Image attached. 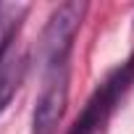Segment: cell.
<instances>
[{
    "instance_id": "obj_3",
    "label": "cell",
    "mask_w": 134,
    "mask_h": 134,
    "mask_svg": "<svg viewBox=\"0 0 134 134\" xmlns=\"http://www.w3.org/2000/svg\"><path fill=\"white\" fill-rule=\"evenodd\" d=\"M84 13H87V3H63L53 11V16L42 32V40H40L42 63L71 58L74 37H76V29L82 26Z\"/></svg>"
},
{
    "instance_id": "obj_5",
    "label": "cell",
    "mask_w": 134,
    "mask_h": 134,
    "mask_svg": "<svg viewBox=\"0 0 134 134\" xmlns=\"http://www.w3.org/2000/svg\"><path fill=\"white\" fill-rule=\"evenodd\" d=\"M24 13H26L24 5H0V58H3L11 50V45L16 42Z\"/></svg>"
},
{
    "instance_id": "obj_4",
    "label": "cell",
    "mask_w": 134,
    "mask_h": 134,
    "mask_svg": "<svg viewBox=\"0 0 134 134\" xmlns=\"http://www.w3.org/2000/svg\"><path fill=\"white\" fill-rule=\"evenodd\" d=\"M24 71H26V55L19 53L16 42H13L11 50L0 58V113L5 110V105L16 95V90L24 79Z\"/></svg>"
},
{
    "instance_id": "obj_2",
    "label": "cell",
    "mask_w": 134,
    "mask_h": 134,
    "mask_svg": "<svg viewBox=\"0 0 134 134\" xmlns=\"http://www.w3.org/2000/svg\"><path fill=\"white\" fill-rule=\"evenodd\" d=\"M69 74H71L69 58L45 63L42 87L32 113V134H53L58 129L66 113V103H69Z\"/></svg>"
},
{
    "instance_id": "obj_1",
    "label": "cell",
    "mask_w": 134,
    "mask_h": 134,
    "mask_svg": "<svg viewBox=\"0 0 134 134\" xmlns=\"http://www.w3.org/2000/svg\"><path fill=\"white\" fill-rule=\"evenodd\" d=\"M131 84H134V55L129 60H124L121 66H116V69L103 79V84L92 92V97L82 108L79 118L69 129V134H97L108 124L113 110L118 108L121 97L131 90Z\"/></svg>"
}]
</instances>
